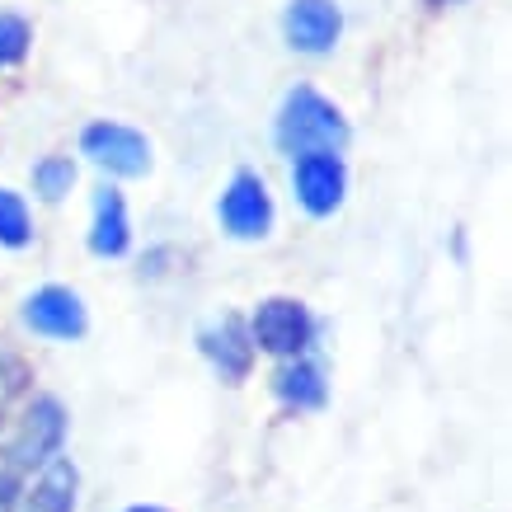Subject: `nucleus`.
Masks as SVG:
<instances>
[{
	"label": "nucleus",
	"mask_w": 512,
	"mask_h": 512,
	"mask_svg": "<svg viewBox=\"0 0 512 512\" xmlns=\"http://www.w3.org/2000/svg\"><path fill=\"white\" fill-rule=\"evenodd\" d=\"M282 156H311V151H343L348 146V123H343L339 104H329L320 90L311 85H296L278 109L273 123Z\"/></svg>",
	"instance_id": "1"
},
{
	"label": "nucleus",
	"mask_w": 512,
	"mask_h": 512,
	"mask_svg": "<svg viewBox=\"0 0 512 512\" xmlns=\"http://www.w3.org/2000/svg\"><path fill=\"white\" fill-rule=\"evenodd\" d=\"M66 442V409L57 395H33L24 419H19L15 437H10V451L5 461L15 470H33V466H47Z\"/></svg>",
	"instance_id": "2"
},
{
	"label": "nucleus",
	"mask_w": 512,
	"mask_h": 512,
	"mask_svg": "<svg viewBox=\"0 0 512 512\" xmlns=\"http://www.w3.org/2000/svg\"><path fill=\"white\" fill-rule=\"evenodd\" d=\"M311 339H315V315L306 311L301 301H292V296H268V301H259V311L249 320V343L273 357L306 353Z\"/></svg>",
	"instance_id": "3"
},
{
	"label": "nucleus",
	"mask_w": 512,
	"mask_h": 512,
	"mask_svg": "<svg viewBox=\"0 0 512 512\" xmlns=\"http://www.w3.org/2000/svg\"><path fill=\"white\" fill-rule=\"evenodd\" d=\"M80 151L99 165V170L118 174V179H141L151 170V141L127 123H90L80 132Z\"/></svg>",
	"instance_id": "4"
},
{
	"label": "nucleus",
	"mask_w": 512,
	"mask_h": 512,
	"mask_svg": "<svg viewBox=\"0 0 512 512\" xmlns=\"http://www.w3.org/2000/svg\"><path fill=\"white\" fill-rule=\"evenodd\" d=\"M217 217L235 240H264L273 231V193L254 170H240L221 193Z\"/></svg>",
	"instance_id": "5"
},
{
	"label": "nucleus",
	"mask_w": 512,
	"mask_h": 512,
	"mask_svg": "<svg viewBox=\"0 0 512 512\" xmlns=\"http://www.w3.org/2000/svg\"><path fill=\"white\" fill-rule=\"evenodd\" d=\"M292 188L296 202L311 212V217H329L339 212L343 193H348V170H343L339 151H311V156L292 160Z\"/></svg>",
	"instance_id": "6"
},
{
	"label": "nucleus",
	"mask_w": 512,
	"mask_h": 512,
	"mask_svg": "<svg viewBox=\"0 0 512 512\" xmlns=\"http://www.w3.org/2000/svg\"><path fill=\"white\" fill-rule=\"evenodd\" d=\"M24 325L43 339H80L90 315H85V301L71 287H38L24 301Z\"/></svg>",
	"instance_id": "7"
},
{
	"label": "nucleus",
	"mask_w": 512,
	"mask_h": 512,
	"mask_svg": "<svg viewBox=\"0 0 512 512\" xmlns=\"http://www.w3.org/2000/svg\"><path fill=\"white\" fill-rule=\"evenodd\" d=\"M282 33H287V43L296 52H329V47L339 43L343 33V10L334 0H287V15H282Z\"/></svg>",
	"instance_id": "8"
},
{
	"label": "nucleus",
	"mask_w": 512,
	"mask_h": 512,
	"mask_svg": "<svg viewBox=\"0 0 512 512\" xmlns=\"http://www.w3.org/2000/svg\"><path fill=\"white\" fill-rule=\"evenodd\" d=\"M202 353L217 367L221 381H245L249 362H254V343H249V329L235 320V315H221L212 329H202Z\"/></svg>",
	"instance_id": "9"
},
{
	"label": "nucleus",
	"mask_w": 512,
	"mask_h": 512,
	"mask_svg": "<svg viewBox=\"0 0 512 512\" xmlns=\"http://www.w3.org/2000/svg\"><path fill=\"white\" fill-rule=\"evenodd\" d=\"M273 395H278L287 409H320L329 395V381H325V367L315 357L296 353V357H282L278 376H273Z\"/></svg>",
	"instance_id": "10"
},
{
	"label": "nucleus",
	"mask_w": 512,
	"mask_h": 512,
	"mask_svg": "<svg viewBox=\"0 0 512 512\" xmlns=\"http://www.w3.org/2000/svg\"><path fill=\"white\" fill-rule=\"evenodd\" d=\"M90 249L99 259H123L127 249H132V221H127V202L118 188H99L94 193Z\"/></svg>",
	"instance_id": "11"
},
{
	"label": "nucleus",
	"mask_w": 512,
	"mask_h": 512,
	"mask_svg": "<svg viewBox=\"0 0 512 512\" xmlns=\"http://www.w3.org/2000/svg\"><path fill=\"white\" fill-rule=\"evenodd\" d=\"M76 489H80L76 466H71V456H62V451H57V456L43 466L38 484H33L29 508H24V512H76Z\"/></svg>",
	"instance_id": "12"
},
{
	"label": "nucleus",
	"mask_w": 512,
	"mask_h": 512,
	"mask_svg": "<svg viewBox=\"0 0 512 512\" xmlns=\"http://www.w3.org/2000/svg\"><path fill=\"white\" fill-rule=\"evenodd\" d=\"M33 240V217L24 198L15 188H0V245L5 249H24Z\"/></svg>",
	"instance_id": "13"
},
{
	"label": "nucleus",
	"mask_w": 512,
	"mask_h": 512,
	"mask_svg": "<svg viewBox=\"0 0 512 512\" xmlns=\"http://www.w3.org/2000/svg\"><path fill=\"white\" fill-rule=\"evenodd\" d=\"M71 184H76V165H71L66 156H43L38 165H33V188H38L47 202L66 198Z\"/></svg>",
	"instance_id": "14"
},
{
	"label": "nucleus",
	"mask_w": 512,
	"mask_h": 512,
	"mask_svg": "<svg viewBox=\"0 0 512 512\" xmlns=\"http://www.w3.org/2000/svg\"><path fill=\"white\" fill-rule=\"evenodd\" d=\"M29 19L19 15H0V71H10V66H19L24 57H29Z\"/></svg>",
	"instance_id": "15"
},
{
	"label": "nucleus",
	"mask_w": 512,
	"mask_h": 512,
	"mask_svg": "<svg viewBox=\"0 0 512 512\" xmlns=\"http://www.w3.org/2000/svg\"><path fill=\"white\" fill-rule=\"evenodd\" d=\"M15 503H19V470L5 461L0 466V512H15Z\"/></svg>",
	"instance_id": "16"
},
{
	"label": "nucleus",
	"mask_w": 512,
	"mask_h": 512,
	"mask_svg": "<svg viewBox=\"0 0 512 512\" xmlns=\"http://www.w3.org/2000/svg\"><path fill=\"white\" fill-rule=\"evenodd\" d=\"M127 512H170V508H156V503H137V508H127Z\"/></svg>",
	"instance_id": "17"
},
{
	"label": "nucleus",
	"mask_w": 512,
	"mask_h": 512,
	"mask_svg": "<svg viewBox=\"0 0 512 512\" xmlns=\"http://www.w3.org/2000/svg\"><path fill=\"white\" fill-rule=\"evenodd\" d=\"M437 5H451V0H437Z\"/></svg>",
	"instance_id": "18"
}]
</instances>
